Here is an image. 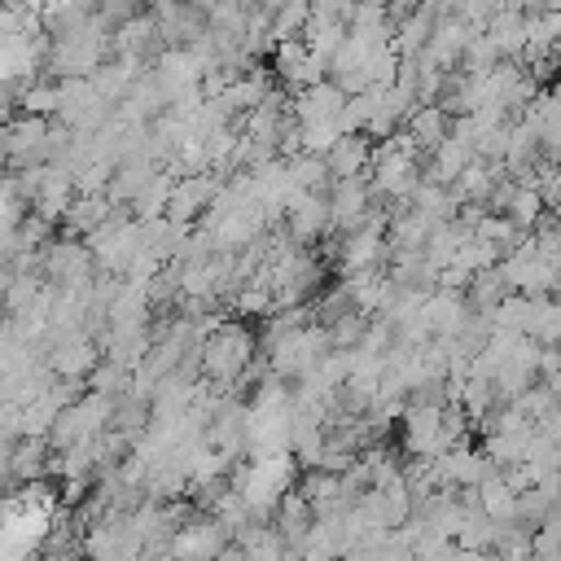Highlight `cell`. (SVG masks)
<instances>
[{
	"label": "cell",
	"mask_w": 561,
	"mask_h": 561,
	"mask_svg": "<svg viewBox=\"0 0 561 561\" xmlns=\"http://www.w3.org/2000/svg\"><path fill=\"white\" fill-rule=\"evenodd\" d=\"M88 250H92V259H96V272L127 276L131 259L145 250V241H140V219H136V215L114 210V219L88 237Z\"/></svg>",
	"instance_id": "cell-2"
},
{
	"label": "cell",
	"mask_w": 561,
	"mask_h": 561,
	"mask_svg": "<svg viewBox=\"0 0 561 561\" xmlns=\"http://www.w3.org/2000/svg\"><path fill=\"white\" fill-rule=\"evenodd\" d=\"M88 390H92V394H105V399H127V394H131V373L105 359V364H96V373L88 377Z\"/></svg>",
	"instance_id": "cell-22"
},
{
	"label": "cell",
	"mask_w": 561,
	"mask_h": 561,
	"mask_svg": "<svg viewBox=\"0 0 561 561\" xmlns=\"http://www.w3.org/2000/svg\"><path fill=\"white\" fill-rule=\"evenodd\" d=\"M254 351H259V337L245 324H219L202 342V377L219 381V386H237L250 373Z\"/></svg>",
	"instance_id": "cell-1"
},
{
	"label": "cell",
	"mask_w": 561,
	"mask_h": 561,
	"mask_svg": "<svg viewBox=\"0 0 561 561\" xmlns=\"http://www.w3.org/2000/svg\"><path fill=\"white\" fill-rule=\"evenodd\" d=\"M403 131L412 136V145H416L421 153H434V149L451 136V114H447L443 105H416L412 118L403 123Z\"/></svg>",
	"instance_id": "cell-15"
},
{
	"label": "cell",
	"mask_w": 561,
	"mask_h": 561,
	"mask_svg": "<svg viewBox=\"0 0 561 561\" xmlns=\"http://www.w3.org/2000/svg\"><path fill=\"white\" fill-rule=\"evenodd\" d=\"M307 22H311V4H276V9H272V26H267V35H272V44L302 39Z\"/></svg>",
	"instance_id": "cell-21"
},
{
	"label": "cell",
	"mask_w": 561,
	"mask_h": 561,
	"mask_svg": "<svg viewBox=\"0 0 561 561\" xmlns=\"http://www.w3.org/2000/svg\"><path fill=\"white\" fill-rule=\"evenodd\" d=\"M57 333V329H53ZM101 364V342L88 333V329H75V333H57V346L48 351V368L61 377V381H88Z\"/></svg>",
	"instance_id": "cell-7"
},
{
	"label": "cell",
	"mask_w": 561,
	"mask_h": 561,
	"mask_svg": "<svg viewBox=\"0 0 561 561\" xmlns=\"http://www.w3.org/2000/svg\"><path fill=\"white\" fill-rule=\"evenodd\" d=\"M373 140L368 136H342L329 153H324V162H329V171H333V184H342V180H364L368 171H373Z\"/></svg>",
	"instance_id": "cell-13"
},
{
	"label": "cell",
	"mask_w": 561,
	"mask_h": 561,
	"mask_svg": "<svg viewBox=\"0 0 561 561\" xmlns=\"http://www.w3.org/2000/svg\"><path fill=\"white\" fill-rule=\"evenodd\" d=\"M272 526L280 530V539L294 548V561H298V548H302V539H307V535H311V526H316V508H311V500H307L302 491H289V495L280 500V508H276Z\"/></svg>",
	"instance_id": "cell-14"
},
{
	"label": "cell",
	"mask_w": 561,
	"mask_h": 561,
	"mask_svg": "<svg viewBox=\"0 0 561 561\" xmlns=\"http://www.w3.org/2000/svg\"><path fill=\"white\" fill-rule=\"evenodd\" d=\"M346 101H351V96H346L333 79H324V83H316V88H307V92L294 96V118H298L302 127H324V123H337V118H342Z\"/></svg>",
	"instance_id": "cell-11"
},
{
	"label": "cell",
	"mask_w": 561,
	"mask_h": 561,
	"mask_svg": "<svg viewBox=\"0 0 561 561\" xmlns=\"http://www.w3.org/2000/svg\"><path fill=\"white\" fill-rule=\"evenodd\" d=\"M473 495H478V508H482L491 522H500V526H504V522H522V517H517V491H513V482H508L504 473L486 478Z\"/></svg>",
	"instance_id": "cell-16"
},
{
	"label": "cell",
	"mask_w": 561,
	"mask_h": 561,
	"mask_svg": "<svg viewBox=\"0 0 561 561\" xmlns=\"http://www.w3.org/2000/svg\"><path fill=\"white\" fill-rule=\"evenodd\" d=\"M285 228L294 241H316L333 228V210H329V197H316V193H298L285 210Z\"/></svg>",
	"instance_id": "cell-12"
},
{
	"label": "cell",
	"mask_w": 561,
	"mask_h": 561,
	"mask_svg": "<svg viewBox=\"0 0 561 561\" xmlns=\"http://www.w3.org/2000/svg\"><path fill=\"white\" fill-rule=\"evenodd\" d=\"M272 66H276V79H280V88H285L289 96H298V92H307V88H316V83L329 79V61L316 57V53L307 48V39L276 44V48H272Z\"/></svg>",
	"instance_id": "cell-5"
},
{
	"label": "cell",
	"mask_w": 561,
	"mask_h": 561,
	"mask_svg": "<svg viewBox=\"0 0 561 561\" xmlns=\"http://www.w3.org/2000/svg\"><path fill=\"white\" fill-rule=\"evenodd\" d=\"M504 298H513V285H508V276H504L500 267H491V272L473 276V285H469V307H473V311L495 316Z\"/></svg>",
	"instance_id": "cell-18"
},
{
	"label": "cell",
	"mask_w": 561,
	"mask_h": 561,
	"mask_svg": "<svg viewBox=\"0 0 561 561\" xmlns=\"http://www.w3.org/2000/svg\"><path fill=\"white\" fill-rule=\"evenodd\" d=\"M557 70H561V44H557Z\"/></svg>",
	"instance_id": "cell-24"
},
{
	"label": "cell",
	"mask_w": 561,
	"mask_h": 561,
	"mask_svg": "<svg viewBox=\"0 0 561 561\" xmlns=\"http://www.w3.org/2000/svg\"><path fill=\"white\" fill-rule=\"evenodd\" d=\"M504 167H491V162H473L465 175H460V184H456V193H460V202L465 206H486L491 202V193L500 188V175Z\"/></svg>",
	"instance_id": "cell-17"
},
{
	"label": "cell",
	"mask_w": 561,
	"mask_h": 561,
	"mask_svg": "<svg viewBox=\"0 0 561 561\" xmlns=\"http://www.w3.org/2000/svg\"><path fill=\"white\" fill-rule=\"evenodd\" d=\"M39 272L57 285V289H92V280L101 276L96 272V259L88 250V241H75V237H57L39 250Z\"/></svg>",
	"instance_id": "cell-3"
},
{
	"label": "cell",
	"mask_w": 561,
	"mask_h": 561,
	"mask_svg": "<svg viewBox=\"0 0 561 561\" xmlns=\"http://www.w3.org/2000/svg\"><path fill=\"white\" fill-rule=\"evenodd\" d=\"M228 543H232L228 530L206 513V517H193L184 530H175L171 557H180V561H219V552H224Z\"/></svg>",
	"instance_id": "cell-8"
},
{
	"label": "cell",
	"mask_w": 561,
	"mask_h": 561,
	"mask_svg": "<svg viewBox=\"0 0 561 561\" xmlns=\"http://www.w3.org/2000/svg\"><path fill=\"white\" fill-rule=\"evenodd\" d=\"M329 210H333V232H355L373 210H377V197H373V180H342L333 184L329 193Z\"/></svg>",
	"instance_id": "cell-9"
},
{
	"label": "cell",
	"mask_w": 561,
	"mask_h": 561,
	"mask_svg": "<svg viewBox=\"0 0 561 561\" xmlns=\"http://www.w3.org/2000/svg\"><path fill=\"white\" fill-rule=\"evenodd\" d=\"M153 79H158V88L167 92V110H171L175 101L202 92V83H206V66L197 61L193 48H162L158 61H153Z\"/></svg>",
	"instance_id": "cell-6"
},
{
	"label": "cell",
	"mask_w": 561,
	"mask_h": 561,
	"mask_svg": "<svg viewBox=\"0 0 561 561\" xmlns=\"http://www.w3.org/2000/svg\"><path fill=\"white\" fill-rule=\"evenodd\" d=\"M285 162H289V175H294L298 193H316V197H324V188H333V171H329L324 158H316V153H298V158H285Z\"/></svg>",
	"instance_id": "cell-19"
},
{
	"label": "cell",
	"mask_w": 561,
	"mask_h": 561,
	"mask_svg": "<svg viewBox=\"0 0 561 561\" xmlns=\"http://www.w3.org/2000/svg\"><path fill=\"white\" fill-rule=\"evenodd\" d=\"M425 324H430V333L434 337H443V342H456L460 337V329L469 324V316H473V307H469V294H451V289H434L430 298H425Z\"/></svg>",
	"instance_id": "cell-10"
},
{
	"label": "cell",
	"mask_w": 561,
	"mask_h": 561,
	"mask_svg": "<svg viewBox=\"0 0 561 561\" xmlns=\"http://www.w3.org/2000/svg\"><path fill=\"white\" fill-rule=\"evenodd\" d=\"M491 320H495L500 329H513V333L530 337V333H535V320H539V298L513 294V298H504V302H500V311H495Z\"/></svg>",
	"instance_id": "cell-20"
},
{
	"label": "cell",
	"mask_w": 561,
	"mask_h": 561,
	"mask_svg": "<svg viewBox=\"0 0 561 561\" xmlns=\"http://www.w3.org/2000/svg\"><path fill=\"white\" fill-rule=\"evenodd\" d=\"M539 193H543L548 210H561V167H552V162L539 167Z\"/></svg>",
	"instance_id": "cell-23"
},
{
	"label": "cell",
	"mask_w": 561,
	"mask_h": 561,
	"mask_svg": "<svg viewBox=\"0 0 561 561\" xmlns=\"http://www.w3.org/2000/svg\"><path fill=\"white\" fill-rule=\"evenodd\" d=\"M333 351V342H329V329L324 324H307V329H298V333H289L285 342H276L272 351H267V364H272V373L285 381V377H294V381H302L307 373H316L320 368V359Z\"/></svg>",
	"instance_id": "cell-4"
}]
</instances>
